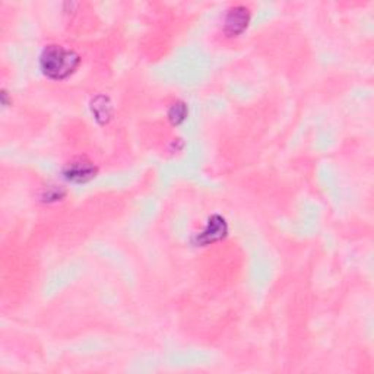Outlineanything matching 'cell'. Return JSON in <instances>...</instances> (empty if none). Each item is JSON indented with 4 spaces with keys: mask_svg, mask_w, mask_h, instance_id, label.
I'll use <instances>...</instances> for the list:
<instances>
[{
    "mask_svg": "<svg viewBox=\"0 0 374 374\" xmlns=\"http://www.w3.org/2000/svg\"><path fill=\"white\" fill-rule=\"evenodd\" d=\"M40 66L52 80H66L80 66V56L61 45L45 47L40 57Z\"/></svg>",
    "mask_w": 374,
    "mask_h": 374,
    "instance_id": "1",
    "label": "cell"
},
{
    "mask_svg": "<svg viewBox=\"0 0 374 374\" xmlns=\"http://www.w3.org/2000/svg\"><path fill=\"white\" fill-rule=\"evenodd\" d=\"M228 232V225L225 223L224 218L221 215H212L208 221L207 228L196 234L193 237L192 243L195 246H207V244H212L215 241L223 240Z\"/></svg>",
    "mask_w": 374,
    "mask_h": 374,
    "instance_id": "2",
    "label": "cell"
},
{
    "mask_svg": "<svg viewBox=\"0 0 374 374\" xmlns=\"http://www.w3.org/2000/svg\"><path fill=\"white\" fill-rule=\"evenodd\" d=\"M63 174L69 181L85 183V181L96 177L97 168L91 161H88L85 158H76L65 167Z\"/></svg>",
    "mask_w": 374,
    "mask_h": 374,
    "instance_id": "3",
    "label": "cell"
},
{
    "mask_svg": "<svg viewBox=\"0 0 374 374\" xmlns=\"http://www.w3.org/2000/svg\"><path fill=\"white\" fill-rule=\"evenodd\" d=\"M248 21H250V13L244 6H234L228 10L225 18V34L228 37H236L241 34L246 29Z\"/></svg>",
    "mask_w": 374,
    "mask_h": 374,
    "instance_id": "4",
    "label": "cell"
},
{
    "mask_svg": "<svg viewBox=\"0 0 374 374\" xmlns=\"http://www.w3.org/2000/svg\"><path fill=\"white\" fill-rule=\"evenodd\" d=\"M101 104H98L97 98L92 101V112L96 114L97 120L103 119V123L110 119V105H108V100L105 97H100Z\"/></svg>",
    "mask_w": 374,
    "mask_h": 374,
    "instance_id": "5",
    "label": "cell"
},
{
    "mask_svg": "<svg viewBox=\"0 0 374 374\" xmlns=\"http://www.w3.org/2000/svg\"><path fill=\"white\" fill-rule=\"evenodd\" d=\"M187 116V107L184 103H176L168 110V119L173 124H180Z\"/></svg>",
    "mask_w": 374,
    "mask_h": 374,
    "instance_id": "6",
    "label": "cell"
}]
</instances>
